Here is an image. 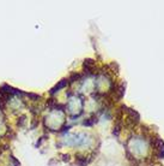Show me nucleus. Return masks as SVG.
<instances>
[{
  "label": "nucleus",
  "instance_id": "1",
  "mask_svg": "<svg viewBox=\"0 0 164 166\" xmlns=\"http://www.w3.org/2000/svg\"><path fill=\"white\" fill-rule=\"evenodd\" d=\"M66 85H67V81H66V80H62L61 82L59 83V84H56V85H55V87L50 90V94H52V95H53V94H55L56 91H59L61 88H64V87H66Z\"/></svg>",
  "mask_w": 164,
  "mask_h": 166
}]
</instances>
